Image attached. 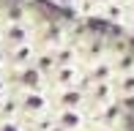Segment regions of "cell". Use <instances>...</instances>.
I'll list each match as a JSON object with an SVG mask.
<instances>
[{
    "label": "cell",
    "mask_w": 134,
    "mask_h": 131,
    "mask_svg": "<svg viewBox=\"0 0 134 131\" xmlns=\"http://www.w3.org/2000/svg\"><path fill=\"white\" fill-rule=\"evenodd\" d=\"M74 85H85V63H66L58 66L49 76H47V90H58V87H74Z\"/></svg>",
    "instance_id": "6da1fadb"
},
{
    "label": "cell",
    "mask_w": 134,
    "mask_h": 131,
    "mask_svg": "<svg viewBox=\"0 0 134 131\" xmlns=\"http://www.w3.org/2000/svg\"><path fill=\"white\" fill-rule=\"evenodd\" d=\"M52 109H88V96H85V85L74 87H58L49 90Z\"/></svg>",
    "instance_id": "7a4b0ae2"
},
{
    "label": "cell",
    "mask_w": 134,
    "mask_h": 131,
    "mask_svg": "<svg viewBox=\"0 0 134 131\" xmlns=\"http://www.w3.org/2000/svg\"><path fill=\"white\" fill-rule=\"evenodd\" d=\"M88 123V109H52V131H85Z\"/></svg>",
    "instance_id": "3957f363"
},
{
    "label": "cell",
    "mask_w": 134,
    "mask_h": 131,
    "mask_svg": "<svg viewBox=\"0 0 134 131\" xmlns=\"http://www.w3.org/2000/svg\"><path fill=\"white\" fill-rule=\"evenodd\" d=\"M85 96H88V115L99 112L101 106L118 101L115 79H112V82H93V85H85Z\"/></svg>",
    "instance_id": "277c9868"
},
{
    "label": "cell",
    "mask_w": 134,
    "mask_h": 131,
    "mask_svg": "<svg viewBox=\"0 0 134 131\" xmlns=\"http://www.w3.org/2000/svg\"><path fill=\"white\" fill-rule=\"evenodd\" d=\"M115 76H118V71H115L112 55H101V57H96V60L85 63V85H93V82H112Z\"/></svg>",
    "instance_id": "5b68a950"
},
{
    "label": "cell",
    "mask_w": 134,
    "mask_h": 131,
    "mask_svg": "<svg viewBox=\"0 0 134 131\" xmlns=\"http://www.w3.org/2000/svg\"><path fill=\"white\" fill-rule=\"evenodd\" d=\"M115 90H118V98L123 104H129L134 98V71L131 74H118L115 76Z\"/></svg>",
    "instance_id": "8992f818"
},
{
    "label": "cell",
    "mask_w": 134,
    "mask_h": 131,
    "mask_svg": "<svg viewBox=\"0 0 134 131\" xmlns=\"http://www.w3.org/2000/svg\"><path fill=\"white\" fill-rule=\"evenodd\" d=\"M85 131H123L120 126H109V123H99V120H90Z\"/></svg>",
    "instance_id": "52a82bcc"
},
{
    "label": "cell",
    "mask_w": 134,
    "mask_h": 131,
    "mask_svg": "<svg viewBox=\"0 0 134 131\" xmlns=\"http://www.w3.org/2000/svg\"><path fill=\"white\" fill-rule=\"evenodd\" d=\"M120 30H123L126 35H131V38H134V14H129V16H126V22L120 25Z\"/></svg>",
    "instance_id": "ba28073f"
},
{
    "label": "cell",
    "mask_w": 134,
    "mask_h": 131,
    "mask_svg": "<svg viewBox=\"0 0 134 131\" xmlns=\"http://www.w3.org/2000/svg\"><path fill=\"white\" fill-rule=\"evenodd\" d=\"M49 3L60 5V8H71V11H77V5H80V0H49Z\"/></svg>",
    "instance_id": "9c48e42d"
}]
</instances>
